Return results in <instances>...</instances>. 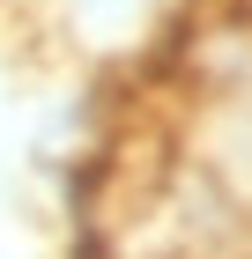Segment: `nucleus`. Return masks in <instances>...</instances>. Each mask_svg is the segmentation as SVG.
<instances>
[{
    "instance_id": "nucleus-1",
    "label": "nucleus",
    "mask_w": 252,
    "mask_h": 259,
    "mask_svg": "<svg viewBox=\"0 0 252 259\" xmlns=\"http://www.w3.org/2000/svg\"><path fill=\"white\" fill-rule=\"evenodd\" d=\"M59 22V37L89 52V60H134V52H156L163 22L178 15V0H45Z\"/></svg>"
}]
</instances>
